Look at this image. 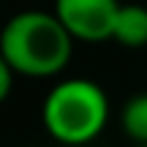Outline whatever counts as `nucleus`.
<instances>
[{
    "mask_svg": "<svg viewBox=\"0 0 147 147\" xmlns=\"http://www.w3.org/2000/svg\"><path fill=\"white\" fill-rule=\"evenodd\" d=\"M120 5L117 0H55V14L74 41L98 44L112 38Z\"/></svg>",
    "mask_w": 147,
    "mask_h": 147,
    "instance_id": "obj_3",
    "label": "nucleus"
},
{
    "mask_svg": "<svg viewBox=\"0 0 147 147\" xmlns=\"http://www.w3.org/2000/svg\"><path fill=\"white\" fill-rule=\"evenodd\" d=\"M74 36L49 11H19L0 30V55L25 76H55L68 65Z\"/></svg>",
    "mask_w": 147,
    "mask_h": 147,
    "instance_id": "obj_1",
    "label": "nucleus"
},
{
    "mask_svg": "<svg viewBox=\"0 0 147 147\" xmlns=\"http://www.w3.org/2000/svg\"><path fill=\"white\" fill-rule=\"evenodd\" d=\"M41 120L57 142L84 144L104 131L109 120V101L90 79H65L49 90Z\"/></svg>",
    "mask_w": 147,
    "mask_h": 147,
    "instance_id": "obj_2",
    "label": "nucleus"
},
{
    "mask_svg": "<svg viewBox=\"0 0 147 147\" xmlns=\"http://www.w3.org/2000/svg\"><path fill=\"white\" fill-rule=\"evenodd\" d=\"M14 74H16V71L11 68V63L0 55V104L8 98L11 87H14Z\"/></svg>",
    "mask_w": 147,
    "mask_h": 147,
    "instance_id": "obj_6",
    "label": "nucleus"
},
{
    "mask_svg": "<svg viewBox=\"0 0 147 147\" xmlns=\"http://www.w3.org/2000/svg\"><path fill=\"white\" fill-rule=\"evenodd\" d=\"M123 131L134 142H147V93L128 98L123 106Z\"/></svg>",
    "mask_w": 147,
    "mask_h": 147,
    "instance_id": "obj_5",
    "label": "nucleus"
},
{
    "mask_svg": "<svg viewBox=\"0 0 147 147\" xmlns=\"http://www.w3.org/2000/svg\"><path fill=\"white\" fill-rule=\"evenodd\" d=\"M117 44L123 47H144L147 44V8L139 3H123L117 11V22H115V33H112Z\"/></svg>",
    "mask_w": 147,
    "mask_h": 147,
    "instance_id": "obj_4",
    "label": "nucleus"
}]
</instances>
